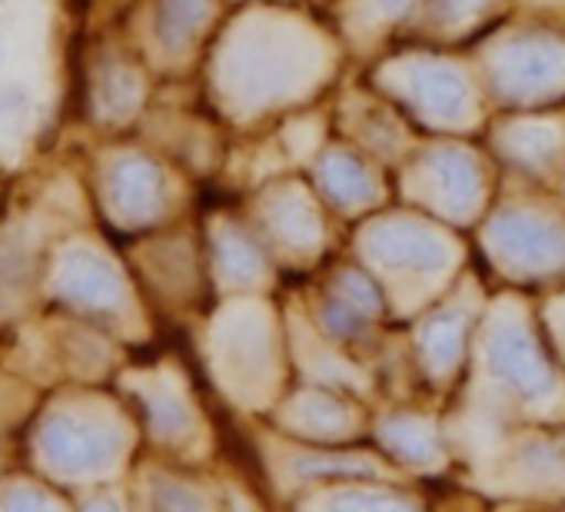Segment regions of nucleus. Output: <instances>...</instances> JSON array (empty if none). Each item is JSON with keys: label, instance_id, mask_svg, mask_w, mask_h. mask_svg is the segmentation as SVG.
Instances as JSON below:
<instances>
[{"label": "nucleus", "instance_id": "nucleus-4", "mask_svg": "<svg viewBox=\"0 0 565 512\" xmlns=\"http://www.w3.org/2000/svg\"><path fill=\"white\" fill-rule=\"evenodd\" d=\"M0 509H57V499L31 482H14L0 492Z\"/></svg>", "mask_w": 565, "mask_h": 512}, {"label": "nucleus", "instance_id": "nucleus-1", "mask_svg": "<svg viewBox=\"0 0 565 512\" xmlns=\"http://www.w3.org/2000/svg\"><path fill=\"white\" fill-rule=\"evenodd\" d=\"M38 449L54 472L84 476V472H97L114 456V436L77 413L51 409L41 419Z\"/></svg>", "mask_w": 565, "mask_h": 512}, {"label": "nucleus", "instance_id": "nucleus-2", "mask_svg": "<svg viewBox=\"0 0 565 512\" xmlns=\"http://www.w3.org/2000/svg\"><path fill=\"white\" fill-rule=\"evenodd\" d=\"M54 297L87 307V310H107L120 300L117 274L90 249H67L64 260L54 274Z\"/></svg>", "mask_w": 565, "mask_h": 512}, {"label": "nucleus", "instance_id": "nucleus-3", "mask_svg": "<svg viewBox=\"0 0 565 512\" xmlns=\"http://www.w3.org/2000/svg\"><path fill=\"white\" fill-rule=\"evenodd\" d=\"M110 196L120 213H137L147 206V170L137 163H120L110 173Z\"/></svg>", "mask_w": 565, "mask_h": 512}]
</instances>
